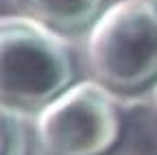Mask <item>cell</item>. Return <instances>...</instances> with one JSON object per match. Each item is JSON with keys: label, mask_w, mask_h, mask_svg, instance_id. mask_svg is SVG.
Here are the masks:
<instances>
[{"label": "cell", "mask_w": 157, "mask_h": 155, "mask_svg": "<svg viewBox=\"0 0 157 155\" xmlns=\"http://www.w3.org/2000/svg\"><path fill=\"white\" fill-rule=\"evenodd\" d=\"M0 101L24 114H37L74 79V59L63 35L26 13L0 22Z\"/></svg>", "instance_id": "1"}, {"label": "cell", "mask_w": 157, "mask_h": 155, "mask_svg": "<svg viewBox=\"0 0 157 155\" xmlns=\"http://www.w3.org/2000/svg\"><path fill=\"white\" fill-rule=\"evenodd\" d=\"M92 79L113 94L153 90L157 83V11L151 0H116L85 33Z\"/></svg>", "instance_id": "2"}, {"label": "cell", "mask_w": 157, "mask_h": 155, "mask_svg": "<svg viewBox=\"0 0 157 155\" xmlns=\"http://www.w3.org/2000/svg\"><path fill=\"white\" fill-rule=\"evenodd\" d=\"M44 155H111L122 138L113 92L96 79L74 81L33 118Z\"/></svg>", "instance_id": "3"}, {"label": "cell", "mask_w": 157, "mask_h": 155, "mask_svg": "<svg viewBox=\"0 0 157 155\" xmlns=\"http://www.w3.org/2000/svg\"><path fill=\"white\" fill-rule=\"evenodd\" d=\"M105 7V0H22L26 15L63 37L87 33Z\"/></svg>", "instance_id": "4"}, {"label": "cell", "mask_w": 157, "mask_h": 155, "mask_svg": "<svg viewBox=\"0 0 157 155\" xmlns=\"http://www.w3.org/2000/svg\"><path fill=\"white\" fill-rule=\"evenodd\" d=\"M2 155H31L35 129L29 114L2 105Z\"/></svg>", "instance_id": "5"}, {"label": "cell", "mask_w": 157, "mask_h": 155, "mask_svg": "<svg viewBox=\"0 0 157 155\" xmlns=\"http://www.w3.org/2000/svg\"><path fill=\"white\" fill-rule=\"evenodd\" d=\"M151 111H153V118H155V125H157V83L151 90Z\"/></svg>", "instance_id": "6"}, {"label": "cell", "mask_w": 157, "mask_h": 155, "mask_svg": "<svg viewBox=\"0 0 157 155\" xmlns=\"http://www.w3.org/2000/svg\"><path fill=\"white\" fill-rule=\"evenodd\" d=\"M151 2H153V7H155V11H157V0H151Z\"/></svg>", "instance_id": "7"}]
</instances>
